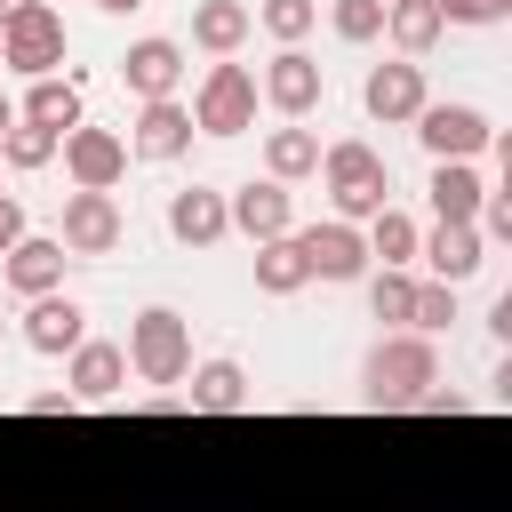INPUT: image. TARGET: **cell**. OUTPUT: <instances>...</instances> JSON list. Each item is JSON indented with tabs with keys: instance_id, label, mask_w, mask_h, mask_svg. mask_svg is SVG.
<instances>
[{
	"instance_id": "22",
	"label": "cell",
	"mask_w": 512,
	"mask_h": 512,
	"mask_svg": "<svg viewBox=\"0 0 512 512\" xmlns=\"http://www.w3.org/2000/svg\"><path fill=\"white\" fill-rule=\"evenodd\" d=\"M384 32H392V48H400V56H424L448 24H440V8H432V0H384Z\"/></svg>"
},
{
	"instance_id": "32",
	"label": "cell",
	"mask_w": 512,
	"mask_h": 512,
	"mask_svg": "<svg viewBox=\"0 0 512 512\" xmlns=\"http://www.w3.org/2000/svg\"><path fill=\"white\" fill-rule=\"evenodd\" d=\"M264 32L272 40H304L312 32V0H264Z\"/></svg>"
},
{
	"instance_id": "12",
	"label": "cell",
	"mask_w": 512,
	"mask_h": 512,
	"mask_svg": "<svg viewBox=\"0 0 512 512\" xmlns=\"http://www.w3.org/2000/svg\"><path fill=\"white\" fill-rule=\"evenodd\" d=\"M224 216L264 248V240H288V216H296V208H288V184H240V192L224 200Z\"/></svg>"
},
{
	"instance_id": "16",
	"label": "cell",
	"mask_w": 512,
	"mask_h": 512,
	"mask_svg": "<svg viewBox=\"0 0 512 512\" xmlns=\"http://www.w3.org/2000/svg\"><path fill=\"white\" fill-rule=\"evenodd\" d=\"M24 344H32V352H80V344H88V312H80L72 296H32Z\"/></svg>"
},
{
	"instance_id": "9",
	"label": "cell",
	"mask_w": 512,
	"mask_h": 512,
	"mask_svg": "<svg viewBox=\"0 0 512 512\" xmlns=\"http://www.w3.org/2000/svg\"><path fill=\"white\" fill-rule=\"evenodd\" d=\"M296 248H304L312 280H360L368 272V240L352 224H312V232H296Z\"/></svg>"
},
{
	"instance_id": "7",
	"label": "cell",
	"mask_w": 512,
	"mask_h": 512,
	"mask_svg": "<svg viewBox=\"0 0 512 512\" xmlns=\"http://www.w3.org/2000/svg\"><path fill=\"white\" fill-rule=\"evenodd\" d=\"M64 168H72L80 192H112V184L128 176V144H120L112 128H72V136H64Z\"/></svg>"
},
{
	"instance_id": "1",
	"label": "cell",
	"mask_w": 512,
	"mask_h": 512,
	"mask_svg": "<svg viewBox=\"0 0 512 512\" xmlns=\"http://www.w3.org/2000/svg\"><path fill=\"white\" fill-rule=\"evenodd\" d=\"M432 384H440V352H432V336H384V344L360 360V392H368V408H416Z\"/></svg>"
},
{
	"instance_id": "23",
	"label": "cell",
	"mask_w": 512,
	"mask_h": 512,
	"mask_svg": "<svg viewBox=\"0 0 512 512\" xmlns=\"http://www.w3.org/2000/svg\"><path fill=\"white\" fill-rule=\"evenodd\" d=\"M192 40H200L208 56H232V48L248 40V8H240V0H200V8H192Z\"/></svg>"
},
{
	"instance_id": "10",
	"label": "cell",
	"mask_w": 512,
	"mask_h": 512,
	"mask_svg": "<svg viewBox=\"0 0 512 512\" xmlns=\"http://www.w3.org/2000/svg\"><path fill=\"white\" fill-rule=\"evenodd\" d=\"M264 104L288 112V120H304V112L320 104V64H312L304 48H280V56L264 64Z\"/></svg>"
},
{
	"instance_id": "5",
	"label": "cell",
	"mask_w": 512,
	"mask_h": 512,
	"mask_svg": "<svg viewBox=\"0 0 512 512\" xmlns=\"http://www.w3.org/2000/svg\"><path fill=\"white\" fill-rule=\"evenodd\" d=\"M192 128L200 136H240L256 128V72L248 64H208L200 96H192Z\"/></svg>"
},
{
	"instance_id": "18",
	"label": "cell",
	"mask_w": 512,
	"mask_h": 512,
	"mask_svg": "<svg viewBox=\"0 0 512 512\" xmlns=\"http://www.w3.org/2000/svg\"><path fill=\"white\" fill-rule=\"evenodd\" d=\"M128 144H136L144 160H176V152L192 144V112H184L176 96H160V104L136 112V136H128Z\"/></svg>"
},
{
	"instance_id": "2",
	"label": "cell",
	"mask_w": 512,
	"mask_h": 512,
	"mask_svg": "<svg viewBox=\"0 0 512 512\" xmlns=\"http://www.w3.org/2000/svg\"><path fill=\"white\" fill-rule=\"evenodd\" d=\"M320 168H328V200H336V224H368V216H384L392 200V168L376 160V144H328L320 152Z\"/></svg>"
},
{
	"instance_id": "27",
	"label": "cell",
	"mask_w": 512,
	"mask_h": 512,
	"mask_svg": "<svg viewBox=\"0 0 512 512\" xmlns=\"http://www.w3.org/2000/svg\"><path fill=\"white\" fill-rule=\"evenodd\" d=\"M416 240H424V232H416V224H408L400 208H384V216H368V256H384V272H400V264L416 256Z\"/></svg>"
},
{
	"instance_id": "35",
	"label": "cell",
	"mask_w": 512,
	"mask_h": 512,
	"mask_svg": "<svg viewBox=\"0 0 512 512\" xmlns=\"http://www.w3.org/2000/svg\"><path fill=\"white\" fill-rule=\"evenodd\" d=\"M416 408H424V416H464V400H456V392H424Z\"/></svg>"
},
{
	"instance_id": "37",
	"label": "cell",
	"mask_w": 512,
	"mask_h": 512,
	"mask_svg": "<svg viewBox=\"0 0 512 512\" xmlns=\"http://www.w3.org/2000/svg\"><path fill=\"white\" fill-rule=\"evenodd\" d=\"M16 8H24V0H0V24H8V16H16Z\"/></svg>"
},
{
	"instance_id": "25",
	"label": "cell",
	"mask_w": 512,
	"mask_h": 512,
	"mask_svg": "<svg viewBox=\"0 0 512 512\" xmlns=\"http://www.w3.org/2000/svg\"><path fill=\"white\" fill-rule=\"evenodd\" d=\"M304 280H312V272H304V248H296V232L256 248V288H264V296H296Z\"/></svg>"
},
{
	"instance_id": "39",
	"label": "cell",
	"mask_w": 512,
	"mask_h": 512,
	"mask_svg": "<svg viewBox=\"0 0 512 512\" xmlns=\"http://www.w3.org/2000/svg\"><path fill=\"white\" fill-rule=\"evenodd\" d=\"M0 328H8V320H0Z\"/></svg>"
},
{
	"instance_id": "4",
	"label": "cell",
	"mask_w": 512,
	"mask_h": 512,
	"mask_svg": "<svg viewBox=\"0 0 512 512\" xmlns=\"http://www.w3.org/2000/svg\"><path fill=\"white\" fill-rule=\"evenodd\" d=\"M0 64L24 72V80H56V64H64V16L48 0H24L0 24Z\"/></svg>"
},
{
	"instance_id": "17",
	"label": "cell",
	"mask_w": 512,
	"mask_h": 512,
	"mask_svg": "<svg viewBox=\"0 0 512 512\" xmlns=\"http://www.w3.org/2000/svg\"><path fill=\"white\" fill-rule=\"evenodd\" d=\"M360 104H368V120H416L424 112V72L416 64H376Z\"/></svg>"
},
{
	"instance_id": "38",
	"label": "cell",
	"mask_w": 512,
	"mask_h": 512,
	"mask_svg": "<svg viewBox=\"0 0 512 512\" xmlns=\"http://www.w3.org/2000/svg\"><path fill=\"white\" fill-rule=\"evenodd\" d=\"M8 128H16V112H8V104H0V136H8Z\"/></svg>"
},
{
	"instance_id": "36",
	"label": "cell",
	"mask_w": 512,
	"mask_h": 512,
	"mask_svg": "<svg viewBox=\"0 0 512 512\" xmlns=\"http://www.w3.org/2000/svg\"><path fill=\"white\" fill-rule=\"evenodd\" d=\"M96 8H104V16H128V8H136V0H96Z\"/></svg>"
},
{
	"instance_id": "29",
	"label": "cell",
	"mask_w": 512,
	"mask_h": 512,
	"mask_svg": "<svg viewBox=\"0 0 512 512\" xmlns=\"http://www.w3.org/2000/svg\"><path fill=\"white\" fill-rule=\"evenodd\" d=\"M56 144H64V136H48V128H24V120H16V128L0 136L8 168H48V160H56Z\"/></svg>"
},
{
	"instance_id": "33",
	"label": "cell",
	"mask_w": 512,
	"mask_h": 512,
	"mask_svg": "<svg viewBox=\"0 0 512 512\" xmlns=\"http://www.w3.org/2000/svg\"><path fill=\"white\" fill-rule=\"evenodd\" d=\"M440 8V24H504L512 16V0H432Z\"/></svg>"
},
{
	"instance_id": "13",
	"label": "cell",
	"mask_w": 512,
	"mask_h": 512,
	"mask_svg": "<svg viewBox=\"0 0 512 512\" xmlns=\"http://www.w3.org/2000/svg\"><path fill=\"white\" fill-rule=\"evenodd\" d=\"M168 232H176L184 248H208V240H224V232H232V216H224V192H216V184H184V192L168 200Z\"/></svg>"
},
{
	"instance_id": "11",
	"label": "cell",
	"mask_w": 512,
	"mask_h": 512,
	"mask_svg": "<svg viewBox=\"0 0 512 512\" xmlns=\"http://www.w3.org/2000/svg\"><path fill=\"white\" fill-rule=\"evenodd\" d=\"M120 80H128L144 104H160V96H176V80H184V48H176V40H136V48L120 56Z\"/></svg>"
},
{
	"instance_id": "3",
	"label": "cell",
	"mask_w": 512,
	"mask_h": 512,
	"mask_svg": "<svg viewBox=\"0 0 512 512\" xmlns=\"http://www.w3.org/2000/svg\"><path fill=\"white\" fill-rule=\"evenodd\" d=\"M128 368H136L144 384H184V376H192V328H184V312H168V304L136 312V328H128Z\"/></svg>"
},
{
	"instance_id": "14",
	"label": "cell",
	"mask_w": 512,
	"mask_h": 512,
	"mask_svg": "<svg viewBox=\"0 0 512 512\" xmlns=\"http://www.w3.org/2000/svg\"><path fill=\"white\" fill-rule=\"evenodd\" d=\"M416 256L432 264V280H440V288H456V280H472V272L488 264V240H480L472 224H440L432 240H416Z\"/></svg>"
},
{
	"instance_id": "19",
	"label": "cell",
	"mask_w": 512,
	"mask_h": 512,
	"mask_svg": "<svg viewBox=\"0 0 512 512\" xmlns=\"http://www.w3.org/2000/svg\"><path fill=\"white\" fill-rule=\"evenodd\" d=\"M480 200H488V184L464 160H432V208H440V224H472Z\"/></svg>"
},
{
	"instance_id": "15",
	"label": "cell",
	"mask_w": 512,
	"mask_h": 512,
	"mask_svg": "<svg viewBox=\"0 0 512 512\" xmlns=\"http://www.w3.org/2000/svg\"><path fill=\"white\" fill-rule=\"evenodd\" d=\"M0 280L16 288V296H56V280H64V240H16L8 256H0Z\"/></svg>"
},
{
	"instance_id": "28",
	"label": "cell",
	"mask_w": 512,
	"mask_h": 512,
	"mask_svg": "<svg viewBox=\"0 0 512 512\" xmlns=\"http://www.w3.org/2000/svg\"><path fill=\"white\" fill-rule=\"evenodd\" d=\"M448 320H456V288L424 280V288H416V304H408V336H440Z\"/></svg>"
},
{
	"instance_id": "24",
	"label": "cell",
	"mask_w": 512,
	"mask_h": 512,
	"mask_svg": "<svg viewBox=\"0 0 512 512\" xmlns=\"http://www.w3.org/2000/svg\"><path fill=\"white\" fill-rule=\"evenodd\" d=\"M264 168H272V184L312 176V168H320V136H312V128H272V136H264Z\"/></svg>"
},
{
	"instance_id": "34",
	"label": "cell",
	"mask_w": 512,
	"mask_h": 512,
	"mask_svg": "<svg viewBox=\"0 0 512 512\" xmlns=\"http://www.w3.org/2000/svg\"><path fill=\"white\" fill-rule=\"evenodd\" d=\"M16 240H24V208H16V200H8V192H0V256H8V248H16Z\"/></svg>"
},
{
	"instance_id": "6",
	"label": "cell",
	"mask_w": 512,
	"mask_h": 512,
	"mask_svg": "<svg viewBox=\"0 0 512 512\" xmlns=\"http://www.w3.org/2000/svg\"><path fill=\"white\" fill-rule=\"evenodd\" d=\"M416 136H424L432 160H472V152L496 144L488 112H472V104H424V112H416Z\"/></svg>"
},
{
	"instance_id": "31",
	"label": "cell",
	"mask_w": 512,
	"mask_h": 512,
	"mask_svg": "<svg viewBox=\"0 0 512 512\" xmlns=\"http://www.w3.org/2000/svg\"><path fill=\"white\" fill-rule=\"evenodd\" d=\"M384 32V0H336V40H376Z\"/></svg>"
},
{
	"instance_id": "8",
	"label": "cell",
	"mask_w": 512,
	"mask_h": 512,
	"mask_svg": "<svg viewBox=\"0 0 512 512\" xmlns=\"http://www.w3.org/2000/svg\"><path fill=\"white\" fill-rule=\"evenodd\" d=\"M120 248V200L112 192H72L64 200V256H112Z\"/></svg>"
},
{
	"instance_id": "20",
	"label": "cell",
	"mask_w": 512,
	"mask_h": 512,
	"mask_svg": "<svg viewBox=\"0 0 512 512\" xmlns=\"http://www.w3.org/2000/svg\"><path fill=\"white\" fill-rule=\"evenodd\" d=\"M128 384V352L120 344H80L72 352V400H112Z\"/></svg>"
},
{
	"instance_id": "30",
	"label": "cell",
	"mask_w": 512,
	"mask_h": 512,
	"mask_svg": "<svg viewBox=\"0 0 512 512\" xmlns=\"http://www.w3.org/2000/svg\"><path fill=\"white\" fill-rule=\"evenodd\" d=\"M368 304H376V320H392V328H408V304H416V280H408V272H376V288H368Z\"/></svg>"
},
{
	"instance_id": "26",
	"label": "cell",
	"mask_w": 512,
	"mask_h": 512,
	"mask_svg": "<svg viewBox=\"0 0 512 512\" xmlns=\"http://www.w3.org/2000/svg\"><path fill=\"white\" fill-rule=\"evenodd\" d=\"M248 400V376H240V360H208V368H192V408H208V416H232Z\"/></svg>"
},
{
	"instance_id": "21",
	"label": "cell",
	"mask_w": 512,
	"mask_h": 512,
	"mask_svg": "<svg viewBox=\"0 0 512 512\" xmlns=\"http://www.w3.org/2000/svg\"><path fill=\"white\" fill-rule=\"evenodd\" d=\"M24 128L72 136V128H80V88H72V80H32V96H24Z\"/></svg>"
}]
</instances>
